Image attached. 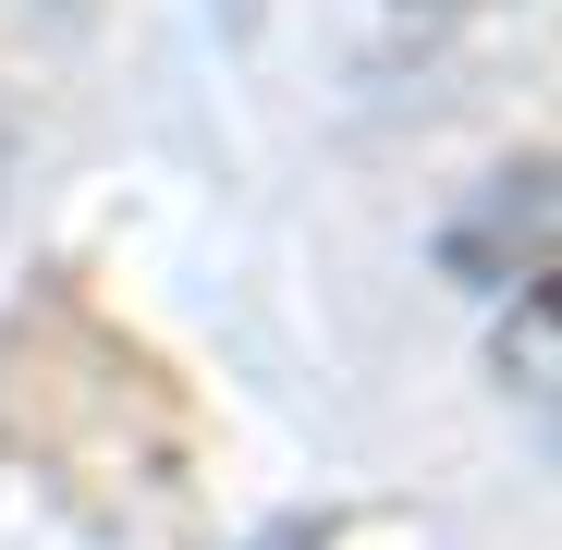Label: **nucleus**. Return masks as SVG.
<instances>
[{"instance_id": "nucleus-1", "label": "nucleus", "mask_w": 562, "mask_h": 550, "mask_svg": "<svg viewBox=\"0 0 562 550\" xmlns=\"http://www.w3.org/2000/svg\"><path fill=\"white\" fill-rule=\"evenodd\" d=\"M440 257L464 269V282H490V294H526L550 282V159H514L477 183V209H464L440 233Z\"/></svg>"}, {"instance_id": "nucleus-2", "label": "nucleus", "mask_w": 562, "mask_h": 550, "mask_svg": "<svg viewBox=\"0 0 562 550\" xmlns=\"http://www.w3.org/2000/svg\"><path fill=\"white\" fill-rule=\"evenodd\" d=\"M502 392L550 404V282H526V294H514V318H502Z\"/></svg>"}, {"instance_id": "nucleus-3", "label": "nucleus", "mask_w": 562, "mask_h": 550, "mask_svg": "<svg viewBox=\"0 0 562 550\" xmlns=\"http://www.w3.org/2000/svg\"><path fill=\"white\" fill-rule=\"evenodd\" d=\"M392 13H416V25H452V13H490V0H392Z\"/></svg>"}]
</instances>
